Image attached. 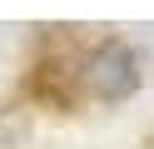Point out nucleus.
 <instances>
[{"label": "nucleus", "instance_id": "nucleus-1", "mask_svg": "<svg viewBox=\"0 0 154 149\" xmlns=\"http://www.w3.org/2000/svg\"><path fill=\"white\" fill-rule=\"evenodd\" d=\"M80 85L90 89L94 99H109V104L114 99H129L134 89H139V60H134V50L119 45V40H104V45L85 60Z\"/></svg>", "mask_w": 154, "mask_h": 149}]
</instances>
